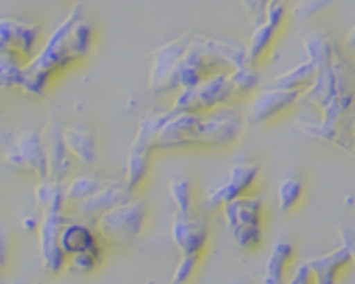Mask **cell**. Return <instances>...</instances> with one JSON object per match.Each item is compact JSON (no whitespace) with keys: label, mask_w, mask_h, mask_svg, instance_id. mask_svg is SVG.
I'll return each instance as SVG.
<instances>
[{"label":"cell","mask_w":355,"mask_h":284,"mask_svg":"<svg viewBox=\"0 0 355 284\" xmlns=\"http://www.w3.org/2000/svg\"><path fill=\"white\" fill-rule=\"evenodd\" d=\"M312 272H314V283L316 284H337L339 278L343 276V272L349 270V266L354 264V258L349 254V249L345 245H341L339 249L320 256L312 262H308Z\"/></svg>","instance_id":"cell-17"},{"label":"cell","mask_w":355,"mask_h":284,"mask_svg":"<svg viewBox=\"0 0 355 284\" xmlns=\"http://www.w3.org/2000/svg\"><path fill=\"white\" fill-rule=\"evenodd\" d=\"M62 139H64V145H67L71 158H75L87 166H94L98 162L96 135L87 127H77V125L62 127Z\"/></svg>","instance_id":"cell-18"},{"label":"cell","mask_w":355,"mask_h":284,"mask_svg":"<svg viewBox=\"0 0 355 284\" xmlns=\"http://www.w3.org/2000/svg\"><path fill=\"white\" fill-rule=\"evenodd\" d=\"M295 260V249L289 241H277L270 249L264 278L260 284H287V274Z\"/></svg>","instance_id":"cell-19"},{"label":"cell","mask_w":355,"mask_h":284,"mask_svg":"<svg viewBox=\"0 0 355 284\" xmlns=\"http://www.w3.org/2000/svg\"><path fill=\"white\" fill-rule=\"evenodd\" d=\"M100 262H102V247L92 249V251H83V254H77V256H71L67 268L75 270V272H81V274H89V272H94L100 266Z\"/></svg>","instance_id":"cell-30"},{"label":"cell","mask_w":355,"mask_h":284,"mask_svg":"<svg viewBox=\"0 0 355 284\" xmlns=\"http://www.w3.org/2000/svg\"><path fill=\"white\" fill-rule=\"evenodd\" d=\"M67 222L64 212H44L40 227H37V243H40V258L42 266L50 274H60L67 268V256L58 245L60 229Z\"/></svg>","instance_id":"cell-13"},{"label":"cell","mask_w":355,"mask_h":284,"mask_svg":"<svg viewBox=\"0 0 355 284\" xmlns=\"http://www.w3.org/2000/svg\"><path fill=\"white\" fill-rule=\"evenodd\" d=\"M40 29L23 19H0V54L15 56L25 64L35 56Z\"/></svg>","instance_id":"cell-12"},{"label":"cell","mask_w":355,"mask_h":284,"mask_svg":"<svg viewBox=\"0 0 355 284\" xmlns=\"http://www.w3.org/2000/svg\"><path fill=\"white\" fill-rule=\"evenodd\" d=\"M83 12V4L77 2L67 15V19H62L50 33L46 44L25 64L21 83L23 94L44 96L56 75L87 56L94 42V27Z\"/></svg>","instance_id":"cell-2"},{"label":"cell","mask_w":355,"mask_h":284,"mask_svg":"<svg viewBox=\"0 0 355 284\" xmlns=\"http://www.w3.org/2000/svg\"><path fill=\"white\" fill-rule=\"evenodd\" d=\"M58 245H60L62 254L69 260L71 256L98 249L100 247V237H98L94 224L83 222V220L67 218V222H64V227L60 229V235H58Z\"/></svg>","instance_id":"cell-15"},{"label":"cell","mask_w":355,"mask_h":284,"mask_svg":"<svg viewBox=\"0 0 355 284\" xmlns=\"http://www.w3.org/2000/svg\"><path fill=\"white\" fill-rule=\"evenodd\" d=\"M223 216L231 231L233 241L241 249L254 251L262 245L264 227H266V208L262 197L250 193L231 199L223 206Z\"/></svg>","instance_id":"cell-4"},{"label":"cell","mask_w":355,"mask_h":284,"mask_svg":"<svg viewBox=\"0 0 355 284\" xmlns=\"http://www.w3.org/2000/svg\"><path fill=\"white\" fill-rule=\"evenodd\" d=\"M148 222V206L141 199H127L106 214H102L94 229L102 243L110 247H129L137 241V237L144 233Z\"/></svg>","instance_id":"cell-5"},{"label":"cell","mask_w":355,"mask_h":284,"mask_svg":"<svg viewBox=\"0 0 355 284\" xmlns=\"http://www.w3.org/2000/svg\"><path fill=\"white\" fill-rule=\"evenodd\" d=\"M171 237L175 247L185 254H204L210 241V227L208 220L202 216H183L175 214L173 224H171Z\"/></svg>","instance_id":"cell-14"},{"label":"cell","mask_w":355,"mask_h":284,"mask_svg":"<svg viewBox=\"0 0 355 284\" xmlns=\"http://www.w3.org/2000/svg\"><path fill=\"white\" fill-rule=\"evenodd\" d=\"M168 193L177 206V214H193V183L185 175H177L168 181Z\"/></svg>","instance_id":"cell-26"},{"label":"cell","mask_w":355,"mask_h":284,"mask_svg":"<svg viewBox=\"0 0 355 284\" xmlns=\"http://www.w3.org/2000/svg\"><path fill=\"white\" fill-rule=\"evenodd\" d=\"M243 114L231 106L212 112H175L171 110L162 125L156 150H181V148H206L223 150L237 143L243 133Z\"/></svg>","instance_id":"cell-3"},{"label":"cell","mask_w":355,"mask_h":284,"mask_svg":"<svg viewBox=\"0 0 355 284\" xmlns=\"http://www.w3.org/2000/svg\"><path fill=\"white\" fill-rule=\"evenodd\" d=\"M202 256L204 254H185L181 256L175 272H173V278L171 284H189L193 281V276L198 274L200 266H202Z\"/></svg>","instance_id":"cell-29"},{"label":"cell","mask_w":355,"mask_h":284,"mask_svg":"<svg viewBox=\"0 0 355 284\" xmlns=\"http://www.w3.org/2000/svg\"><path fill=\"white\" fill-rule=\"evenodd\" d=\"M231 73L212 75L191 87H183V89L175 91L177 96L173 100L171 110H175V112H212V110L231 106L239 98V91L235 87Z\"/></svg>","instance_id":"cell-6"},{"label":"cell","mask_w":355,"mask_h":284,"mask_svg":"<svg viewBox=\"0 0 355 284\" xmlns=\"http://www.w3.org/2000/svg\"><path fill=\"white\" fill-rule=\"evenodd\" d=\"M239 2H241L243 10L248 12V17L258 23V21H262L264 10H266V6H268L270 0H239Z\"/></svg>","instance_id":"cell-31"},{"label":"cell","mask_w":355,"mask_h":284,"mask_svg":"<svg viewBox=\"0 0 355 284\" xmlns=\"http://www.w3.org/2000/svg\"><path fill=\"white\" fill-rule=\"evenodd\" d=\"M10 258V233L8 229L0 222V272L6 268Z\"/></svg>","instance_id":"cell-33"},{"label":"cell","mask_w":355,"mask_h":284,"mask_svg":"<svg viewBox=\"0 0 355 284\" xmlns=\"http://www.w3.org/2000/svg\"><path fill=\"white\" fill-rule=\"evenodd\" d=\"M64 183L67 181H54V179H42L35 185V206L44 212H64L67 214V195H64Z\"/></svg>","instance_id":"cell-21"},{"label":"cell","mask_w":355,"mask_h":284,"mask_svg":"<svg viewBox=\"0 0 355 284\" xmlns=\"http://www.w3.org/2000/svg\"><path fill=\"white\" fill-rule=\"evenodd\" d=\"M2 160L10 168L31 175L35 181L48 179L42 129H25V131L17 133L12 143L8 145V150L2 154Z\"/></svg>","instance_id":"cell-8"},{"label":"cell","mask_w":355,"mask_h":284,"mask_svg":"<svg viewBox=\"0 0 355 284\" xmlns=\"http://www.w3.org/2000/svg\"><path fill=\"white\" fill-rule=\"evenodd\" d=\"M345 48H347L349 52H355V25L349 29V33H347V37H345Z\"/></svg>","instance_id":"cell-35"},{"label":"cell","mask_w":355,"mask_h":284,"mask_svg":"<svg viewBox=\"0 0 355 284\" xmlns=\"http://www.w3.org/2000/svg\"><path fill=\"white\" fill-rule=\"evenodd\" d=\"M168 114H171V110H164V112L152 110V112L144 114L139 118V123H137V131H135L131 150H150V152H154L156 137H158L162 125L166 123Z\"/></svg>","instance_id":"cell-23"},{"label":"cell","mask_w":355,"mask_h":284,"mask_svg":"<svg viewBox=\"0 0 355 284\" xmlns=\"http://www.w3.org/2000/svg\"><path fill=\"white\" fill-rule=\"evenodd\" d=\"M241 64H245V46L239 42L183 33L152 52L148 89L173 94Z\"/></svg>","instance_id":"cell-1"},{"label":"cell","mask_w":355,"mask_h":284,"mask_svg":"<svg viewBox=\"0 0 355 284\" xmlns=\"http://www.w3.org/2000/svg\"><path fill=\"white\" fill-rule=\"evenodd\" d=\"M304 100V91H293V89H279V87H268L258 91L248 110V121L252 125H272L287 116L300 102Z\"/></svg>","instance_id":"cell-9"},{"label":"cell","mask_w":355,"mask_h":284,"mask_svg":"<svg viewBox=\"0 0 355 284\" xmlns=\"http://www.w3.org/2000/svg\"><path fill=\"white\" fill-rule=\"evenodd\" d=\"M287 21H289L287 0H270L262 21L256 23L252 37L245 46V64L260 69L270 60L279 39L285 33Z\"/></svg>","instance_id":"cell-7"},{"label":"cell","mask_w":355,"mask_h":284,"mask_svg":"<svg viewBox=\"0 0 355 284\" xmlns=\"http://www.w3.org/2000/svg\"><path fill=\"white\" fill-rule=\"evenodd\" d=\"M152 154L150 150H129L127 156V164H125V185L131 191V195L135 191H139L148 177H150V168H152Z\"/></svg>","instance_id":"cell-22"},{"label":"cell","mask_w":355,"mask_h":284,"mask_svg":"<svg viewBox=\"0 0 355 284\" xmlns=\"http://www.w3.org/2000/svg\"><path fill=\"white\" fill-rule=\"evenodd\" d=\"M262 166L258 162H237L229 168L227 181L216 185L206 195V208H223L227 202L254 193L260 181Z\"/></svg>","instance_id":"cell-10"},{"label":"cell","mask_w":355,"mask_h":284,"mask_svg":"<svg viewBox=\"0 0 355 284\" xmlns=\"http://www.w3.org/2000/svg\"><path fill=\"white\" fill-rule=\"evenodd\" d=\"M0 284H4V283H2V276H0Z\"/></svg>","instance_id":"cell-36"},{"label":"cell","mask_w":355,"mask_h":284,"mask_svg":"<svg viewBox=\"0 0 355 284\" xmlns=\"http://www.w3.org/2000/svg\"><path fill=\"white\" fill-rule=\"evenodd\" d=\"M44 139V152H46V166H48V179L64 181L71 170V154L62 139V129L50 125L46 131H42Z\"/></svg>","instance_id":"cell-16"},{"label":"cell","mask_w":355,"mask_h":284,"mask_svg":"<svg viewBox=\"0 0 355 284\" xmlns=\"http://www.w3.org/2000/svg\"><path fill=\"white\" fill-rule=\"evenodd\" d=\"M287 284H316L314 283V272H312L310 264H308V262H306V264H300V266L293 270V274H291V278L287 281Z\"/></svg>","instance_id":"cell-32"},{"label":"cell","mask_w":355,"mask_h":284,"mask_svg":"<svg viewBox=\"0 0 355 284\" xmlns=\"http://www.w3.org/2000/svg\"><path fill=\"white\" fill-rule=\"evenodd\" d=\"M341 0H300L293 8V17L300 21H312L320 15H327Z\"/></svg>","instance_id":"cell-28"},{"label":"cell","mask_w":355,"mask_h":284,"mask_svg":"<svg viewBox=\"0 0 355 284\" xmlns=\"http://www.w3.org/2000/svg\"><path fill=\"white\" fill-rule=\"evenodd\" d=\"M306 199V183L300 177H285L279 183L277 189V202H279V212L281 214H293L302 208Z\"/></svg>","instance_id":"cell-24"},{"label":"cell","mask_w":355,"mask_h":284,"mask_svg":"<svg viewBox=\"0 0 355 284\" xmlns=\"http://www.w3.org/2000/svg\"><path fill=\"white\" fill-rule=\"evenodd\" d=\"M15 131H12V127L6 123V118L2 116V112H0V156L8 150V145L12 143V139H15Z\"/></svg>","instance_id":"cell-34"},{"label":"cell","mask_w":355,"mask_h":284,"mask_svg":"<svg viewBox=\"0 0 355 284\" xmlns=\"http://www.w3.org/2000/svg\"><path fill=\"white\" fill-rule=\"evenodd\" d=\"M104 183H106V179L96 177V175H77V177H73L69 183H64L67 210H69L73 204H77V202L89 197L92 193H96Z\"/></svg>","instance_id":"cell-25"},{"label":"cell","mask_w":355,"mask_h":284,"mask_svg":"<svg viewBox=\"0 0 355 284\" xmlns=\"http://www.w3.org/2000/svg\"><path fill=\"white\" fill-rule=\"evenodd\" d=\"M131 191L127 189L125 181H106L96 193H92L89 197L73 204L67 210V218L71 220H83L94 224L102 214H106L108 210H112L114 206L131 199Z\"/></svg>","instance_id":"cell-11"},{"label":"cell","mask_w":355,"mask_h":284,"mask_svg":"<svg viewBox=\"0 0 355 284\" xmlns=\"http://www.w3.org/2000/svg\"><path fill=\"white\" fill-rule=\"evenodd\" d=\"M316 75H318V66L314 60H304L300 62L297 66L281 73L275 81H272V87H279V89H293V91H308L314 81H316Z\"/></svg>","instance_id":"cell-20"},{"label":"cell","mask_w":355,"mask_h":284,"mask_svg":"<svg viewBox=\"0 0 355 284\" xmlns=\"http://www.w3.org/2000/svg\"><path fill=\"white\" fill-rule=\"evenodd\" d=\"M23 71H25L23 60L8 56V54H0V87L2 89H21Z\"/></svg>","instance_id":"cell-27"}]
</instances>
